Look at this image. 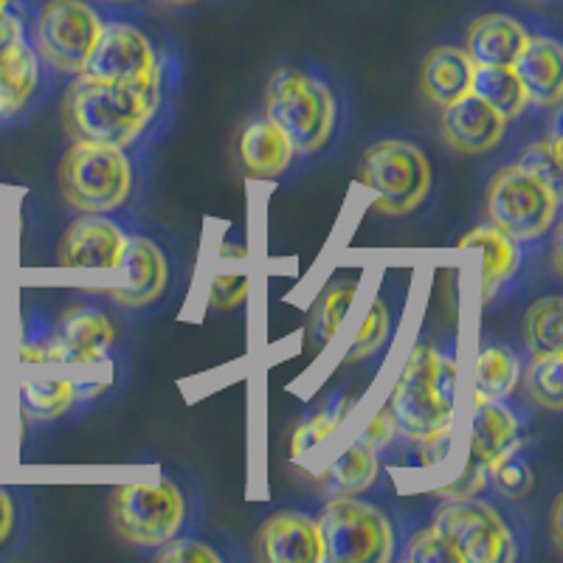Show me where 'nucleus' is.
<instances>
[{
  "instance_id": "obj_1",
  "label": "nucleus",
  "mask_w": 563,
  "mask_h": 563,
  "mask_svg": "<svg viewBox=\"0 0 563 563\" xmlns=\"http://www.w3.org/2000/svg\"><path fill=\"white\" fill-rule=\"evenodd\" d=\"M265 115H271L299 153L305 167L339 153L350 133L352 104L341 79L324 65L305 59L271 74L265 88Z\"/></svg>"
},
{
  "instance_id": "obj_2",
  "label": "nucleus",
  "mask_w": 563,
  "mask_h": 563,
  "mask_svg": "<svg viewBox=\"0 0 563 563\" xmlns=\"http://www.w3.org/2000/svg\"><path fill=\"white\" fill-rule=\"evenodd\" d=\"M175 115L161 113L139 90L122 82L74 77L65 82L63 128L70 141H93L147 155Z\"/></svg>"
},
{
  "instance_id": "obj_3",
  "label": "nucleus",
  "mask_w": 563,
  "mask_h": 563,
  "mask_svg": "<svg viewBox=\"0 0 563 563\" xmlns=\"http://www.w3.org/2000/svg\"><path fill=\"white\" fill-rule=\"evenodd\" d=\"M429 527L454 552L456 563H512L530 555V530L516 501L487 490L445 496L431 512Z\"/></svg>"
},
{
  "instance_id": "obj_4",
  "label": "nucleus",
  "mask_w": 563,
  "mask_h": 563,
  "mask_svg": "<svg viewBox=\"0 0 563 563\" xmlns=\"http://www.w3.org/2000/svg\"><path fill=\"white\" fill-rule=\"evenodd\" d=\"M460 361L454 344L417 341L397 375L386 409L406 442H426L454 431Z\"/></svg>"
},
{
  "instance_id": "obj_5",
  "label": "nucleus",
  "mask_w": 563,
  "mask_h": 563,
  "mask_svg": "<svg viewBox=\"0 0 563 563\" xmlns=\"http://www.w3.org/2000/svg\"><path fill=\"white\" fill-rule=\"evenodd\" d=\"M85 77L130 85L161 113L175 115L180 59L164 52L150 32L128 18H104L99 43L82 70Z\"/></svg>"
},
{
  "instance_id": "obj_6",
  "label": "nucleus",
  "mask_w": 563,
  "mask_h": 563,
  "mask_svg": "<svg viewBox=\"0 0 563 563\" xmlns=\"http://www.w3.org/2000/svg\"><path fill=\"white\" fill-rule=\"evenodd\" d=\"M141 158L133 150L70 141L57 169L63 200L79 214H122L139 189Z\"/></svg>"
},
{
  "instance_id": "obj_7",
  "label": "nucleus",
  "mask_w": 563,
  "mask_h": 563,
  "mask_svg": "<svg viewBox=\"0 0 563 563\" xmlns=\"http://www.w3.org/2000/svg\"><path fill=\"white\" fill-rule=\"evenodd\" d=\"M108 510L115 536L141 552L161 550L195 527L189 493L173 476L113 487Z\"/></svg>"
},
{
  "instance_id": "obj_8",
  "label": "nucleus",
  "mask_w": 563,
  "mask_h": 563,
  "mask_svg": "<svg viewBox=\"0 0 563 563\" xmlns=\"http://www.w3.org/2000/svg\"><path fill=\"white\" fill-rule=\"evenodd\" d=\"M361 184L375 192V211L384 218H411L429 203L434 167L426 150L406 133L378 135L361 158Z\"/></svg>"
},
{
  "instance_id": "obj_9",
  "label": "nucleus",
  "mask_w": 563,
  "mask_h": 563,
  "mask_svg": "<svg viewBox=\"0 0 563 563\" xmlns=\"http://www.w3.org/2000/svg\"><path fill=\"white\" fill-rule=\"evenodd\" d=\"M102 26L104 14L90 0H45L34 12L29 37L54 85H65L82 74Z\"/></svg>"
},
{
  "instance_id": "obj_10",
  "label": "nucleus",
  "mask_w": 563,
  "mask_h": 563,
  "mask_svg": "<svg viewBox=\"0 0 563 563\" xmlns=\"http://www.w3.org/2000/svg\"><path fill=\"white\" fill-rule=\"evenodd\" d=\"M563 192L521 164H505L487 180V223L525 245H536L555 231Z\"/></svg>"
},
{
  "instance_id": "obj_11",
  "label": "nucleus",
  "mask_w": 563,
  "mask_h": 563,
  "mask_svg": "<svg viewBox=\"0 0 563 563\" xmlns=\"http://www.w3.org/2000/svg\"><path fill=\"white\" fill-rule=\"evenodd\" d=\"M319 527L324 563L397 561V530L389 512L364 496H327Z\"/></svg>"
},
{
  "instance_id": "obj_12",
  "label": "nucleus",
  "mask_w": 563,
  "mask_h": 563,
  "mask_svg": "<svg viewBox=\"0 0 563 563\" xmlns=\"http://www.w3.org/2000/svg\"><path fill=\"white\" fill-rule=\"evenodd\" d=\"M115 341H119V333H115L113 319L97 305L79 301V305H70L54 324L45 364H108V361H113Z\"/></svg>"
},
{
  "instance_id": "obj_13",
  "label": "nucleus",
  "mask_w": 563,
  "mask_h": 563,
  "mask_svg": "<svg viewBox=\"0 0 563 563\" xmlns=\"http://www.w3.org/2000/svg\"><path fill=\"white\" fill-rule=\"evenodd\" d=\"M54 88L52 74L34 52L32 37H20L0 54V128L29 122Z\"/></svg>"
},
{
  "instance_id": "obj_14",
  "label": "nucleus",
  "mask_w": 563,
  "mask_h": 563,
  "mask_svg": "<svg viewBox=\"0 0 563 563\" xmlns=\"http://www.w3.org/2000/svg\"><path fill=\"white\" fill-rule=\"evenodd\" d=\"M119 268L128 274V282L122 288L104 290L115 308L150 310L173 288V263H169L167 251L139 231H130L128 249H124Z\"/></svg>"
},
{
  "instance_id": "obj_15",
  "label": "nucleus",
  "mask_w": 563,
  "mask_h": 563,
  "mask_svg": "<svg viewBox=\"0 0 563 563\" xmlns=\"http://www.w3.org/2000/svg\"><path fill=\"white\" fill-rule=\"evenodd\" d=\"M251 552L260 563H324L319 516L299 507L271 512L256 527Z\"/></svg>"
},
{
  "instance_id": "obj_16",
  "label": "nucleus",
  "mask_w": 563,
  "mask_h": 563,
  "mask_svg": "<svg viewBox=\"0 0 563 563\" xmlns=\"http://www.w3.org/2000/svg\"><path fill=\"white\" fill-rule=\"evenodd\" d=\"M130 231L119 214H79L65 231L57 251L63 268L115 271L122 265Z\"/></svg>"
},
{
  "instance_id": "obj_17",
  "label": "nucleus",
  "mask_w": 563,
  "mask_h": 563,
  "mask_svg": "<svg viewBox=\"0 0 563 563\" xmlns=\"http://www.w3.org/2000/svg\"><path fill=\"white\" fill-rule=\"evenodd\" d=\"M530 429V415L507 400H487L476 397L474 417L467 426V460H474L487 471L512 451L525 449V437Z\"/></svg>"
},
{
  "instance_id": "obj_18",
  "label": "nucleus",
  "mask_w": 563,
  "mask_h": 563,
  "mask_svg": "<svg viewBox=\"0 0 563 563\" xmlns=\"http://www.w3.org/2000/svg\"><path fill=\"white\" fill-rule=\"evenodd\" d=\"M507 133H510V122L476 93L456 99L440 113V135L445 147L465 158L496 153L507 141Z\"/></svg>"
},
{
  "instance_id": "obj_19",
  "label": "nucleus",
  "mask_w": 563,
  "mask_h": 563,
  "mask_svg": "<svg viewBox=\"0 0 563 563\" xmlns=\"http://www.w3.org/2000/svg\"><path fill=\"white\" fill-rule=\"evenodd\" d=\"M238 164L249 180L282 184L305 169L285 130L271 115H256L238 135Z\"/></svg>"
},
{
  "instance_id": "obj_20",
  "label": "nucleus",
  "mask_w": 563,
  "mask_h": 563,
  "mask_svg": "<svg viewBox=\"0 0 563 563\" xmlns=\"http://www.w3.org/2000/svg\"><path fill=\"white\" fill-rule=\"evenodd\" d=\"M460 249H479L482 254V305H499L516 290L527 268V249L516 238L505 234L493 223L479 225L460 243Z\"/></svg>"
},
{
  "instance_id": "obj_21",
  "label": "nucleus",
  "mask_w": 563,
  "mask_h": 563,
  "mask_svg": "<svg viewBox=\"0 0 563 563\" xmlns=\"http://www.w3.org/2000/svg\"><path fill=\"white\" fill-rule=\"evenodd\" d=\"M532 110H555L563 102V45L550 34H530L525 52L512 63Z\"/></svg>"
},
{
  "instance_id": "obj_22",
  "label": "nucleus",
  "mask_w": 563,
  "mask_h": 563,
  "mask_svg": "<svg viewBox=\"0 0 563 563\" xmlns=\"http://www.w3.org/2000/svg\"><path fill=\"white\" fill-rule=\"evenodd\" d=\"M527 40H530V32L519 18L505 12H487L467 26L462 48L476 65L512 68L516 57L525 52Z\"/></svg>"
},
{
  "instance_id": "obj_23",
  "label": "nucleus",
  "mask_w": 563,
  "mask_h": 563,
  "mask_svg": "<svg viewBox=\"0 0 563 563\" xmlns=\"http://www.w3.org/2000/svg\"><path fill=\"white\" fill-rule=\"evenodd\" d=\"M476 63L460 45H437L426 54L420 68V90L437 108H449L471 93Z\"/></svg>"
},
{
  "instance_id": "obj_24",
  "label": "nucleus",
  "mask_w": 563,
  "mask_h": 563,
  "mask_svg": "<svg viewBox=\"0 0 563 563\" xmlns=\"http://www.w3.org/2000/svg\"><path fill=\"white\" fill-rule=\"evenodd\" d=\"M380 476V451L358 437L321 474L324 496H364Z\"/></svg>"
},
{
  "instance_id": "obj_25",
  "label": "nucleus",
  "mask_w": 563,
  "mask_h": 563,
  "mask_svg": "<svg viewBox=\"0 0 563 563\" xmlns=\"http://www.w3.org/2000/svg\"><path fill=\"white\" fill-rule=\"evenodd\" d=\"M521 375H525V361H521L519 352L501 344V341H482L474 364L476 397L507 400L519 391Z\"/></svg>"
},
{
  "instance_id": "obj_26",
  "label": "nucleus",
  "mask_w": 563,
  "mask_h": 563,
  "mask_svg": "<svg viewBox=\"0 0 563 563\" xmlns=\"http://www.w3.org/2000/svg\"><path fill=\"white\" fill-rule=\"evenodd\" d=\"M20 415L32 422H54L85 409L77 378H29L18 389Z\"/></svg>"
},
{
  "instance_id": "obj_27",
  "label": "nucleus",
  "mask_w": 563,
  "mask_h": 563,
  "mask_svg": "<svg viewBox=\"0 0 563 563\" xmlns=\"http://www.w3.org/2000/svg\"><path fill=\"white\" fill-rule=\"evenodd\" d=\"M471 93H476V97L485 99L490 108L499 110L510 124L521 122V119L532 110L525 85H521V79L516 77V70L512 68H499V65H476Z\"/></svg>"
},
{
  "instance_id": "obj_28",
  "label": "nucleus",
  "mask_w": 563,
  "mask_h": 563,
  "mask_svg": "<svg viewBox=\"0 0 563 563\" xmlns=\"http://www.w3.org/2000/svg\"><path fill=\"white\" fill-rule=\"evenodd\" d=\"M352 406H355V400H352L346 391H333L330 397H324V400L296 426L294 440H290V454H294V460L308 456L316 445H321L327 437L335 434V431L341 429V422L346 420V415H350Z\"/></svg>"
},
{
  "instance_id": "obj_29",
  "label": "nucleus",
  "mask_w": 563,
  "mask_h": 563,
  "mask_svg": "<svg viewBox=\"0 0 563 563\" xmlns=\"http://www.w3.org/2000/svg\"><path fill=\"white\" fill-rule=\"evenodd\" d=\"M563 299L558 294H547L536 299L527 308L525 324V344L532 358H544V355H558L563 352Z\"/></svg>"
},
{
  "instance_id": "obj_30",
  "label": "nucleus",
  "mask_w": 563,
  "mask_h": 563,
  "mask_svg": "<svg viewBox=\"0 0 563 563\" xmlns=\"http://www.w3.org/2000/svg\"><path fill=\"white\" fill-rule=\"evenodd\" d=\"M358 288V276H335V279L321 290L319 299L313 301V310H310V333H313L321 344H330V341L339 335Z\"/></svg>"
},
{
  "instance_id": "obj_31",
  "label": "nucleus",
  "mask_w": 563,
  "mask_h": 563,
  "mask_svg": "<svg viewBox=\"0 0 563 563\" xmlns=\"http://www.w3.org/2000/svg\"><path fill=\"white\" fill-rule=\"evenodd\" d=\"M397 321V305L391 301V296L380 294L375 296V301L366 310L364 324L358 327V333L352 335V344L346 350V364H361V361H369L375 355L386 350L391 333H395Z\"/></svg>"
},
{
  "instance_id": "obj_32",
  "label": "nucleus",
  "mask_w": 563,
  "mask_h": 563,
  "mask_svg": "<svg viewBox=\"0 0 563 563\" xmlns=\"http://www.w3.org/2000/svg\"><path fill=\"white\" fill-rule=\"evenodd\" d=\"M561 369H563V352H558V355L532 358V366L527 369V375H521V380H525L527 400H530L536 409L552 411V415H555V411H561V406H563Z\"/></svg>"
},
{
  "instance_id": "obj_33",
  "label": "nucleus",
  "mask_w": 563,
  "mask_h": 563,
  "mask_svg": "<svg viewBox=\"0 0 563 563\" xmlns=\"http://www.w3.org/2000/svg\"><path fill=\"white\" fill-rule=\"evenodd\" d=\"M487 474V493L499 496L507 501L525 499L527 493L536 485V474H532V462L525 451H512L505 460H499L496 465H490L485 471Z\"/></svg>"
},
{
  "instance_id": "obj_34",
  "label": "nucleus",
  "mask_w": 563,
  "mask_h": 563,
  "mask_svg": "<svg viewBox=\"0 0 563 563\" xmlns=\"http://www.w3.org/2000/svg\"><path fill=\"white\" fill-rule=\"evenodd\" d=\"M54 321L43 316V310H29L20 321V341H18V361L20 364H45V352L52 344Z\"/></svg>"
},
{
  "instance_id": "obj_35",
  "label": "nucleus",
  "mask_w": 563,
  "mask_h": 563,
  "mask_svg": "<svg viewBox=\"0 0 563 563\" xmlns=\"http://www.w3.org/2000/svg\"><path fill=\"white\" fill-rule=\"evenodd\" d=\"M153 558L161 563H220L223 561V552L214 550L203 538L184 532V536L173 538L161 550H155Z\"/></svg>"
},
{
  "instance_id": "obj_36",
  "label": "nucleus",
  "mask_w": 563,
  "mask_h": 563,
  "mask_svg": "<svg viewBox=\"0 0 563 563\" xmlns=\"http://www.w3.org/2000/svg\"><path fill=\"white\" fill-rule=\"evenodd\" d=\"M23 493L0 485V550L18 544V538L26 532V510H23Z\"/></svg>"
},
{
  "instance_id": "obj_37",
  "label": "nucleus",
  "mask_w": 563,
  "mask_h": 563,
  "mask_svg": "<svg viewBox=\"0 0 563 563\" xmlns=\"http://www.w3.org/2000/svg\"><path fill=\"white\" fill-rule=\"evenodd\" d=\"M397 558H406L411 563H456L454 552L445 547V541L431 527H422V530L411 532L409 544H406V550Z\"/></svg>"
},
{
  "instance_id": "obj_38",
  "label": "nucleus",
  "mask_w": 563,
  "mask_h": 563,
  "mask_svg": "<svg viewBox=\"0 0 563 563\" xmlns=\"http://www.w3.org/2000/svg\"><path fill=\"white\" fill-rule=\"evenodd\" d=\"M516 164H521L527 173L538 175V178L547 180V184H552L555 189H561L563 192V167L550 155V147H547L544 139L530 141V144L521 150V155Z\"/></svg>"
},
{
  "instance_id": "obj_39",
  "label": "nucleus",
  "mask_w": 563,
  "mask_h": 563,
  "mask_svg": "<svg viewBox=\"0 0 563 563\" xmlns=\"http://www.w3.org/2000/svg\"><path fill=\"white\" fill-rule=\"evenodd\" d=\"M249 296V274H214L209 288L211 310H234Z\"/></svg>"
},
{
  "instance_id": "obj_40",
  "label": "nucleus",
  "mask_w": 563,
  "mask_h": 563,
  "mask_svg": "<svg viewBox=\"0 0 563 563\" xmlns=\"http://www.w3.org/2000/svg\"><path fill=\"white\" fill-rule=\"evenodd\" d=\"M361 437H364V440L369 442V445H375V449H378L380 454H384V451H389L391 445H395V442L400 440L391 411L384 406V409H380L378 415L372 417V422H369V426H366L364 434H361Z\"/></svg>"
},
{
  "instance_id": "obj_41",
  "label": "nucleus",
  "mask_w": 563,
  "mask_h": 563,
  "mask_svg": "<svg viewBox=\"0 0 563 563\" xmlns=\"http://www.w3.org/2000/svg\"><path fill=\"white\" fill-rule=\"evenodd\" d=\"M29 34V18L23 12V7L9 9V12L0 14V54L7 52L9 45L18 43L20 37Z\"/></svg>"
},
{
  "instance_id": "obj_42",
  "label": "nucleus",
  "mask_w": 563,
  "mask_h": 563,
  "mask_svg": "<svg viewBox=\"0 0 563 563\" xmlns=\"http://www.w3.org/2000/svg\"><path fill=\"white\" fill-rule=\"evenodd\" d=\"M552 536H555V544L561 547V496H558L555 505H552Z\"/></svg>"
},
{
  "instance_id": "obj_43",
  "label": "nucleus",
  "mask_w": 563,
  "mask_h": 563,
  "mask_svg": "<svg viewBox=\"0 0 563 563\" xmlns=\"http://www.w3.org/2000/svg\"><path fill=\"white\" fill-rule=\"evenodd\" d=\"M108 7H133V3H141V0H102Z\"/></svg>"
},
{
  "instance_id": "obj_44",
  "label": "nucleus",
  "mask_w": 563,
  "mask_h": 563,
  "mask_svg": "<svg viewBox=\"0 0 563 563\" xmlns=\"http://www.w3.org/2000/svg\"><path fill=\"white\" fill-rule=\"evenodd\" d=\"M20 0H0V14L9 12V9H18Z\"/></svg>"
},
{
  "instance_id": "obj_45",
  "label": "nucleus",
  "mask_w": 563,
  "mask_h": 563,
  "mask_svg": "<svg viewBox=\"0 0 563 563\" xmlns=\"http://www.w3.org/2000/svg\"><path fill=\"white\" fill-rule=\"evenodd\" d=\"M164 3H169V7H192L198 0H164Z\"/></svg>"
},
{
  "instance_id": "obj_46",
  "label": "nucleus",
  "mask_w": 563,
  "mask_h": 563,
  "mask_svg": "<svg viewBox=\"0 0 563 563\" xmlns=\"http://www.w3.org/2000/svg\"><path fill=\"white\" fill-rule=\"evenodd\" d=\"M0 460H3V437H0Z\"/></svg>"
}]
</instances>
